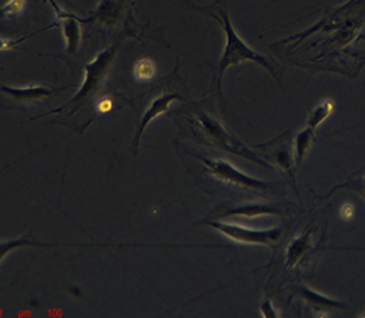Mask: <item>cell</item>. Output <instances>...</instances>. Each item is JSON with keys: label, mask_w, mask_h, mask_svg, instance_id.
Returning a JSON list of instances; mask_svg holds the SVG:
<instances>
[{"label": "cell", "mask_w": 365, "mask_h": 318, "mask_svg": "<svg viewBox=\"0 0 365 318\" xmlns=\"http://www.w3.org/2000/svg\"><path fill=\"white\" fill-rule=\"evenodd\" d=\"M128 0H101L88 22H98L106 27L115 26L126 9Z\"/></svg>", "instance_id": "9c48e42d"}, {"label": "cell", "mask_w": 365, "mask_h": 318, "mask_svg": "<svg viewBox=\"0 0 365 318\" xmlns=\"http://www.w3.org/2000/svg\"><path fill=\"white\" fill-rule=\"evenodd\" d=\"M314 250V239L312 232L302 233L289 242L286 252V265L288 268H294L297 265H302V262L306 260V257Z\"/></svg>", "instance_id": "30bf717a"}, {"label": "cell", "mask_w": 365, "mask_h": 318, "mask_svg": "<svg viewBox=\"0 0 365 318\" xmlns=\"http://www.w3.org/2000/svg\"><path fill=\"white\" fill-rule=\"evenodd\" d=\"M297 294L302 297L309 305L314 306L315 309H321V310H327V309H344L345 305L342 302H339L337 299L329 298L324 294L314 292L312 289L306 287V286H299L297 289Z\"/></svg>", "instance_id": "7c38bea8"}, {"label": "cell", "mask_w": 365, "mask_h": 318, "mask_svg": "<svg viewBox=\"0 0 365 318\" xmlns=\"http://www.w3.org/2000/svg\"><path fill=\"white\" fill-rule=\"evenodd\" d=\"M210 16H212L215 21L220 22L225 36H226V45H225V51L221 56V60L217 66V71H215V78L214 81L217 83V90L218 93L222 95V79L225 72L232 66H238L241 63H255L262 66L267 72H269L274 79H279V75L274 69V64L262 54L253 51L245 41L242 40L235 27L232 25L230 16L227 13V9H225L223 6H218L217 7V14L209 13Z\"/></svg>", "instance_id": "6da1fadb"}, {"label": "cell", "mask_w": 365, "mask_h": 318, "mask_svg": "<svg viewBox=\"0 0 365 318\" xmlns=\"http://www.w3.org/2000/svg\"><path fill=\"white\" fill-rule=\"evenodd\" d=\"M314 132L313 129H310L309 126L302 129L299 132L295 134L294 138V159H295V164H300L304 158L307 156L310 148L313 145L314 141Z\"/></svg>", "instance_id": "5bb4252c"}, {"label": "cell", "mask_w": 365, "mask_h": 318, "mask_svg": "<svg viewBox=\"0 0 365 318\" xmlns=\"http://www.w3.org/2000/svg\"><path fill=\"white\" fill-rule=\"evenodd\" d=\"M157 66L153 60L150 58H140L133 68V75L137 81L148 83L156 78Z\"/></svg>", "instance_id": "9a60e30c"}, {"label": "cell", "mask_w": 365, "mask_h": 318, "mask_svg": "<svg viewBox=\"0 0 365 318\" xmlns=\"http://www.w3.org/2000/svg\"><path fill=\"white\" fill-rule=\"evenodd\" d=\"M56 13V24L60 25L63 34L66 37V49L68 56H76L81 45V26L80 21L75 15L63 11L60 6L56 3V0H49Z\"/></svg>", "instance_id": "52a82bcc"}, {"label": "cell", "mask_w": 365, "mask_h": 318, "mask_svg": "<svg viewBox=\"0 0 365 318\" xmlns=\"http://www.w3.org/2000/svg\"><path fill=\"white\" fill-rule=\"evenodd\" d=\"M274 160L276 164L280 165L283 171L289 173L292 176V163H294V153L287 145L279 146L274 152Z\"/></svg>", "instance_id": "2e32d148"}, {"label": "cell", "mask_w": 365, "mask_h": 318, "mask_svg": "<svg viewBox=\"0 0 365 318\" xmlns=\"http://www.w3.org/2000/svg\"><path fill=\"white\" fill-rule=\"evenodd\" d=\"M119 43L120 42H115L111 46L106 48L102 52L96 54V57L84 68V81L80 86L78 93L69 102H66V105L58 107L57 110H53L52 113H49V114L61 113L64 108H68L69 106L73 107L72 110L75 111L90 96H92L96 91H99V88L103 86L105 80L108 76V72H110L111 66H113V61L115 58Z\"/></svg>", "instance_id": "3957f363"}, {"label": "cell", "mask_w": 365, "mask_h": 318, "mask_svg": "<svg viewBox=\"0 0 365 318\" xmlns=\"http://www.w3.org/2000/svg\"><path fill=\"white\" fill-rule=\"evenodd\" d=\"M196 125L200 128V130L205 133V135L215 146H218L222 150L238 155L244 159L250 160L255 164H259L267 170H274L271 164H268L265 160L259 156V153L253 152L250 148L242 144L233 133L230 132L221 120L215 117L210 116L207 113L199 111L195 117Z\"/></svg>", "instance_id": "7a4b0ae2"}, {"label": "cell", "mask_w": 365, "mask_h": 318, "mask_svg": "<svg viewBox=\"0 0 365 318\" xmlns=\"http://www.w3.org/2000/svg\"><path fill=\"white\" fill-rule=\"evenodd\" d=\"M336 108V103L330 99H324L319 103H317L312 108L309 117H307V126L313 129L314 132L333 114Z\"/></svg>", "instance_id": "4fadbf2b"}, {"label": "cell", "mask_w": 365, "mask_h": 318, "mask_svg": "<svg viewBox=\"0 0 365 318\" xmlns=\"http://www.w3.org/2000/svg\"><path fill=\"white\" fill-rule=\"evenodd\" d=\"M283 210L274 205L269 203H248L230 207L222 212V217H244V218H256L264 215L280 214Z\"/></svg>", "instance_id": "8fae6325"}, {"label": "cell", "mask_w": 365, "mask_h": 318, "mask_svg": "<svg viewBox=\"0 0 365 318\" xmlns=\"http://www.w3.org/2000/svg\"><path fill=\"white\" fill-rule=\"evenodd\" d=\"M27 0H9L3 7H1V16L6 19H14L18 15H21L25 6H26Z\"/></svg>", "instance_id": "e0dca14e"}, {"label": "cell", "mask_w": 365, "mask_h": 318, "mask_svg": "<svg viewBox=\"0 0 365 318\" xmlns=\"http://www.w3.org/2000/svg\"><path fill=\"white\" fill-rule=\"evenodd\" d=\"M260 313L262 317L277 318L280 317L279 312L274 309L272 302L269 299H265L260 306Z\"/></svg>", "instance_id": "ac0fdd59"}, {"label": "cell", "mask_w": 365, "mask_h": 318, "mask_svg": "<svg viewBox=\"0 0 365 318\" xmlns=\"http://www.w3.org/2000/svg\"><path fill=\"white\" fill-rule=\"evenodd\" d=\"M180 99V95L179 93H163L160 96L155 98L152 101V103L149 106L146 107V110L144 111V114L141 116L140 122H138V126H137V130L134 134V138H133V144H131V149L134 152V155L138 153V149H140V141H141V137L144 134L145 129L148 128L149 123H152L153 120H157L160 116L165 114L170 111L172 103H175L176 101Z\"/></svg>", "instance_id": "8992f818"}, {"label": "cell", "mask_w": 365, "mask_h": 318, "mask_svg": "<svg viewBox=\"0 0 365 318\" xmlns=\"http://www.w3.org/2000/svg\"><path fill=\"white\" fill-rule=\"evenodd\" d=\"M353 212H354V210H353V206L352 205H342L341 206V217L344 218V220H351L353 217Z\"/></svg>", "instance_id": "44dd1931"}, {"label": "cell", "mask_w": 365, "mask_h": 318, "mask_svg": "<svg viewBox=\"0 0 365 318\" xmlns=\"http://www.w3.org/2000/svg\"><path fill=\"white\" fill-rule=\"evenodd\" d=\"M96 108H98L99 113L106 114V113H110L114 108V103H113V101L110 98H103V99H101L96 103Z\"/></svg>", "instance_id": "ffe728a7"}, {"label": "cell", "mask_w": 365, "mask_h": 318, "mask_svg": "<svg viewBox=\"0 0 365 318\" xmlns=\"http://www.w3.org/2000/svg\"><path fill=\"white\" fill-rule=\"evenodd\" d=\"M342 187L356 190L357 193H360V194H361V195L365 198V178L357 179V180H353V182H348V183H344V185H339V186L336 187L334 190H339V188H342ZM334 190H333V191H334Z\"/></svg>", "instance_id": "d6986e66"}, {"label": "cell", "mask_w": 365, "mask_h": 318, "mask_svg": "<svg viewBox=\"0 0 365 318\" xmlns=\"http://www.w3.org/2000/svg\"><path fill=\"white\" fill-rule=\"evenodd\" d=\"M196 159L200 160L205 167L206 171L212 175L215 179L221 180L225 185L229 186L238 187L242 190H249V191H256V193H268L272 190L274 183H268L260 179L252 178L247 173L240 171L238 168H235V165H232L229 161L222 159H209V158H203L195 155Z\"/></svg>", "instance_id": "277c9868"}, {"label": "cell", "mask_w": 365, "mask_h": 318, "mask_svg": "<svg viewBox=\"0 0 365 318\" xmlns=\"http://www.w3.org/2000/svg\"><path fill=\"white\" fill-rule=\"evenodd\" d=\"M207 225L212 229L218 230L227 239L238 242V244H248V245H272L277 242L283 232L279 227L272 229H252L245 226L237 225L232 222L225 221H207Z\"/></svg>", "instance_id": "5b68a950"}, {"label": "cell", "mask_w": 365, "mask_h": 318, "mask_svg": "<svg viewBox=\"0 0 365 318\" xmlns=\"http://www.w3.org/2000/svg\"><path fill=\"white\" fill-rule=\"evenodd\" d=\"M60 90H54L51 87H43V86H26V87H11V86H6L1 84V93L7 95L11 101L16 103H34L38 101H43L49 96H52L56 93L61 91Z\"/></svg>", "instance_id": "ba28073f"}]
</instances>
